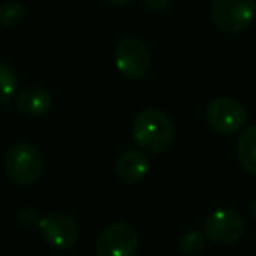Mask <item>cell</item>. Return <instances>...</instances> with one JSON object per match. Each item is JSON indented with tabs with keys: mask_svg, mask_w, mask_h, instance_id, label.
<instances>
[{
	"mask_svg": "<svg viewBox=\"0 0 256 256\" xmlns=\"http://www.w3.org/2000/svg\"><path fill=\"white\" fill-rule=\"evenodd\" d=\"M14 103H16L20 114L26 115V117H42L52 108V96L48 89L30 86L18 92Z\"/></svg>",
	"mask_w": 256,
	"mask_h": 256,
	"instance_id": "10",
	"label": "cell"
},
{
	"mask_svg": "<svg viewBox=\"0 0 256 256\" xmlns=\"http://www.w3.org/2000/svg\"><path fill=\"white\" fill-rule=\"evenodd\" d=\"M40 212L34 208H21L16 214V223L24 230H32L40 225Z\"/></svg>",
	"mask_w": 256,
	"mask_h": 256,
	"instance_id": "15",
	"label": "cell"
},
{
	"mask_svg": "<svg viewBox=\"0 0 256 256\" xmlns=\"http://www.w3.org/2000/svg\"><path fill=\"white\" fill-rule=\"evenodd\" d=\"M246 232V220L239 211L222 208L209 212L204 220V234L209 240L220 246H228L240 239Z\"/></svg>",
	"mask_w": 256,
	"mask_h": 256,
	"instance_id": "4",
	"label": "cell"
},
{
	"mask_svg": "<svg viewBox=\"0 0 256 256\" xmlns=\"http://www.w3.org/2000/svg\"><path fill=\"white\" fill-rule=\"evenodd\" d=\"M208 124L220 134H236L248 120V110L239 100L222 96L212 100L206 110Z\"/></svg>",
	"mask_w": 256,
	"mask_h": 256,
	"instance_id": "5",
	"label": "cell"
},
{
	"mask_svg": "<svg viewBox=\"0 0 256 256\" xmlns=\"http://www.w3.org/2000/svg\"><path fill=\"white\" fill-rule=\"evenodd\" d=\"M176 129L171 117L157 108H146L132 122V138L136 145L148 154H162L172 145Z\"/></svg>",
	"mask_w": 256,
	"mask_h": 256,
	"instance_id": "1",
	"label": "cell"
},
{
	"mask_svg": "<svg viewBox=\"0 0 256 256\" xmlns=\"http://www.w3.org/2000/svg\"><path fill=\"white\" fill-rule=\"evenodd\" d=\"M256 16L254 0H212L211 20L225 34L246 30Z\"/></svg>",
	"mask_w": 256,
	"mask_h": 256,
	"instance_id": "3",
	"label": "cell"
},
{
	"mask_svg": "<svg viewBox=\"0 0 256 256\" xmlns=\"http://www.w3.org/2000/svg\"><path fill=\"white\" fill-rule=\"evenodd\" d=\"M143 2V7L148 10H154V12H158V10H164L168 9L169 2L171 0H142Z\"/></svg>",
	"mask_w": 256,
	"mask_h": 256,
	"instance_id": "16",
	"label": "cell"
},
{
	"mask_svg": "<svg viewBox=\"0 0 256 256\" xmlns=\"http://www.w3.org/2000/svg\"><path fill=\"white\" fill-rule=\"evenodd\" d=\"M150 171V160L140 150H129L124 152L115 162V174L122 183L134 185L145 180V176Z\"/></svg>",
	"mask_w": 256,
	"mask_h": 256,
	"instance_id": "9",
	"label": "cell"
},
{
	"mask_svg": "<svg viewBox=\"0 0 256 256\" xmlns=\"http://www.w3.org/2000/svg\"><path fill=\"white\" fill-rule=\"evenodd\" d=\"M18 91V77L9 64L0 61V104L7 103Z\"/></svg>",
	"mask_w": 256,
	"mask_h": 256,
	"instance_id": "14",
	"label": "cell"
},
{
	"mask_svg": "<svg viewBox=\"0 0 256 256\" xmlns=\"http://www.w3.org/2000/svg\"><path fill=\"white\" fill-rule=\"evenodd\" d=\"M140 246L138 232L129 223H112L96 240V256H134Z\"/></svg>",
	"mask_w": 256,
	"mask_h": 256,
	"instance_id": "7",
	"label": "cell"
},
{
	"mask_svg": "<svg viewBox=\"0 0 256 256\" xmlns=\"http://www.w3.org/2000/svg\"><path fill=\"white\" fill-rule=\"evenodd\" d=\"M4 164L7 176L18 185H34L38 182L44 169L40 152L24 142H18L7 148Z\"/></svg>",
	"mask_w": 256,
	"mask_h": 256,
	"instance_id": "2",
	"label": "cell"
},
{
	"mask_svg": "<svg viewBox=\"0 0 256 256\" xmlns=\"http://www.w3.org/2000/svg\"><path fill=\"white\" fill-rule=\"evenodd\" d=\"M40 234L49 246L60 251H68L78 240V225L72 216L64 212H51L40 220Z\"/></svg>",
	"mask_w": 256,
	"mask_h": 256,
	"instance_id": "8",
	"label": "cell"
},
{
	"mask_svg": "<svg viewBox=\"0 0 256 256\" xmlns=\"http://www.w3.org/2000/svg\"><path fill=\"white\" fill-rule=\"evenodd\" d=\"M251 214H253L256 220V199L253 200V204H251Z\"/></svg>",
	"mask_w": 256,
	"mask_h": 256,
	"instance_id": "18",
	"label": "cell"
},
{
	"mask_svg": "<svg viewBox=\"0 0 256 256\" xmlns=\"http://www.w3.org/2000/svg\"><path fill=\"white\" fill-rule=\"evenodd\" d=\"M24 7L20 2L14 0H6L0 4V26L4 28H16L24 20Z\"/></svg>",
	"mask_w": 256,
	"mask_h": 256,
	"instance_id": "12",
	"label": "cell"
},
{
	"mask_svg": "<svg viewBox=\"0 0 256 256\" xmlns=\"http://www.w3.org/2000/svg\"><path fill=\"white\" fill-rule=\"evenodd\" d=\"M237 158L251 174H256V124L246 128L237 140Z\"/></svg>",
	"mask_w": 256,
	"mask_h": 256,
	"instance_id": "11",
	"label": "cell"
},
{
	"mask_svg": "<svg viewBox=\"0 0 256 256\" xmlns=\"http://www.w3.org/2000/svg\"><path fill=\"white\" fill-rule=\"evenodd\" d=\"M206 234L199 232V230H188L182 236L180 239V251L183 254H188V256H196L199 253H202L204 248H206Z\"/></svg>",
	"mask_w": 256,
	"mask_h": 256,
	"instance_id": "13",
	"label": "cell"
},
{
	"mask_svg": "<svg viewBox=\"0 0 256 256\" xmlns=\"http://www.w3.org/2000/svg\"><path fill=\"white\" fill-rule=\"evenodd\" d=\"M115 66L129 80H140L150 70V52L143 40L126 37L115 48Z\"/></svg>",
	"mask_w": 256,
	"mask_h": 256,
	"instance_id": "6",
	"label": "cell"
},
{
	"mask_svg": "<svg viewBox=\"0 0 256 256\" xmlns=\"http://www.w3.org/2000/svg\"><path fill=\"white\" fill-rule=\"evenodd\" d=\"M106 4H110V6H126V4L132 2V0H104Z\"/></svg>",
	"mask_w": 256,
	"mask_h": 256,
	"instance_id": "17",
	"label": "cell"
}]
</instances>
